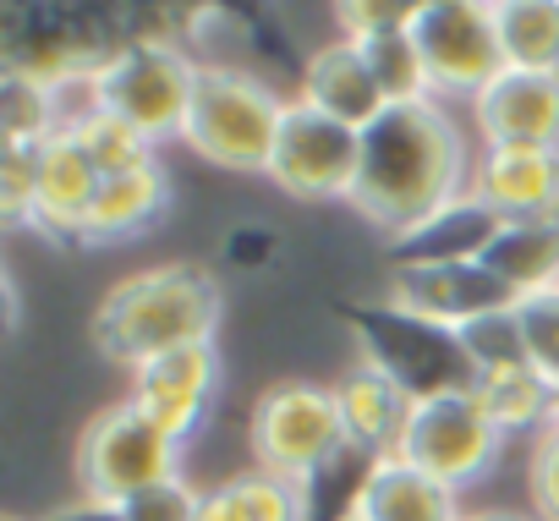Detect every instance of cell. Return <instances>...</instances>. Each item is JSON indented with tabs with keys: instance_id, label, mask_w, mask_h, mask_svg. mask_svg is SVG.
<instances>
[{
	"instance_id": "ac0fdd59",
	"label": "cell",
	"mask_w": 559,
	"mask_h": 521,
	"mask_svg": "<svg viewBox=\"0 0 559 521\" xmlns=\"http://www.w3.org/2000/svg\"><path fill=\"white\" fill-rule=\"evenodd\" d=\"M499 230H504V214H493L477 192H466L444 203L439 214H428L423 225H412L406 236H395L390 258L395 264H477Z\"/></svg>"
},
{
	"instance_id": "2e32d148",
	"label": "cell",
	"mask_w": 559,
	"mask_h": 521,
	"mask_svg": "<svg viewBox=\"0 0 559 521\" xmlns=\"http://www.w3.org/2000/svg\"><path fill=\"white\" fill-rule=\"evenodd\" d=\"M34 181H39V230L50 241H83L88 209L99 198V170L78 149V138L50 132L34 143Z\"/></svg>"
},
{
	"instance_id": "5b68a950",
	"label": "cell",
	"mask_w": 559,
	"mask_h": 521,
	"mask_svg": "<svg viewBox=\"0 0 559 521\" xmlns=\"http://www.w3.org/2000/svg\"><path fill=\"white\" fill-rule=\"evenodd\" d=\"M346 324L357 335V352L368 368L390 374L412 401L444 395V390H472V357L461 346V330L428 324L406 308L384 303H352Z\"/></svg>"
},
{
	"instance_id": "836d02e7",
	"label": "cell",
	"mask_w": 559,
	"mask_h": 521,
	"mask_svg": "<svg viewBox=\"0 0 559 521\" xmlns=\"http://www.w3.org/2000/svg\"><path fill=\"white\" fill-rule=\"evenodd\" d=\"M198 505H203V494L187 477H165V483L132 494L121 505V516L127 521H198Z\"/></svg>"
},
{
	"instance_id": "d590c367",
	"label": "cell",
	"mask_w": 559,
	"mask_h": 521,
	"mask_svg": "<svg viewBox=\"0 0 559 521\" xmlns=\"http://www.w3.org/2000/svg\"><path fill=\"white\" fill-rule=\"evenodd\" d=\"M198 521H252V510H247V499L236 494V483H219V488L203 494Z\"/></svg>"
},
{
	"instance_id": "e0dca14e",
	"label": "cell",
	"mask_w": 559,
	"mask_h": 521,
	"mask_svg": "<svg viewBox=\"0 0 559 521\" xmlns=\"http://www.w3.org/2000/svg\"><path fill=\"white\" fill-rule=\"evenodd\" d=\"M302 99L319 105V110H330L335 121L357 127V132H368L390 110V99H384V88H379V78H373V67H368V56H362L357 39H330L324 50L308 56V67H302Z\"/></svg>"
},
{
	"instance_id": "d4e9b609",
	"label": "cell",
	"mask_w": 559,
	"mask_h": 521,
	"mask_svg": "<svg viewBox=\"0 0 559 521\" xmlns=\"http://www.w3.org/2000/svg\"><path fill=\"white\" fill-rule=\"evenodd\" d=\"M384 99L390 105H417V99H433V83H428V67H423V50L412 39V28H390V34H373V39H357Z\"/></svg>"
},
{
	"instance_id": "4fadbf2b",
	"label": "cell",
	"mask_w": 559,
	"mask_h": 521,
	"mask_svg": "<svg viewBox=\"0 0 559 521\" xmlns=\"http://www.w3.org/2000/svg\"><path fill=\"white\" fill-rule=\"evenodd\" d=\"M214 390H219V352L214 341H198V346H176L165 357H148L132 368V406L159 423L170 439H192L203 423H209V406H214Z\"/></svg>"
},
{
	"instance_id": "8992f818",
	"label": "cell",
	"mask_w": 559,
	"mask_h": 521,
	"mask_svg": "<svg viewBox=\"0 0 559 521\" xmlns=\"http://www.w3.org/2000/svg\"><path fill=\"white\" fill-rule=\"evenodd\" d=\"M192 88H198V61L187 56V45L170 39H132L99 67V105L121 116L132 132H143L154 149L170 138L181 143Z\"/></svg>"
},
{
	"instance_id": "1f68e13d",
	"label": "cell",
	"mask_w": 559,
	"mask_h": 521,
	"mask_svg": "<svg viewBox=\"0 0 559 521\" xmlns=\"http://www.w3.org/2000/svg\"><path fill=\"white\" fill-rule=\"evenodd\" d=\"M461 346L472 357V379L488 374V368H510V363H526V346H521V330H515V313H488L477 324L461 330Z\"/></svg>"
},
{
	"instance_id": "30bf717a",
	"label": "cell",
	"mask_w": 559,
	"mask_h": 521,
	"mask_svg": "<svg viewBox=\"0 0 559 521\" xmlns=\"http://www.w3.org/2000/svg\"><path fill=\"white\" fill-rule=\"evenodd\" d=\"M357 170H362V132L297 94L286 116H280L263 176L286 198H346L352 203Z\"/></svg>"
},
{
	"instance_id": "8d00e7d4",
	"label": "cell",
	"mask_w": 559,
	"mask_h": 521,
	"mask_svg": "<svg viewBox=\"0 0 559 521\" xmlns=\"http://www.w3.org/2000/svg\"><path fill=\"white\" fill-rule=\"evenodd\" d=\"M50 521H127V516H121V505H94V499H83V505H72V510H61V516H50Z\"/></svg>"
},
{
	"instance_id": "83f0119b",
	"label": "cell",
	"mask_w": 559,
	"mask_h": 521,
	"mask_svg": "<svg viewBox=\"0 0 559 521\" xmlns=\"http://www.w3.org/2000/svg\"><path fill=\"white\" fill-rule=\"evenodd\" d=\"M510 313H515V330H521L526 363L559 390V286H543V292L515 297Z\"/></svg>"
},
{
	"instance_id": "4dcf8cb0",
	"label": "cell",
	"mask_w": 559,
	"mask_h": 521,
	"mask_svg": "<svg viewBox=\"0 0 559 521\" xmlns=\"http://www.w3.org/2000/svg\"><path fill=\"white\" fill-rule=\"evenodd\" d=\"M330 7H335L341 39H373L390 28H412L433 0H330Z\"/></svg>"
},
{
	"instance_id": "4316f807",
	"label": "cell",
	"mask_w": 559,
	"mask_h": 521,
	"mask_svg": "<svg viewBox=\"0 0 559 521\" xmlns=\"http://www.w3.org/2000/svg\"><path fill=\"white\" fill-rule=\"evenodd\" d=\"M0 127H7V143H39L56 132V99H50V83L34 78V72H12L7 67V83H0Z\"/></svg>"
},
{
	"instance_id": "5bb4252c",
	"label": "cell",
	"mask_w": 559,
	"mask_h": 521,
	"mask_svg": "<svg viewBox=\"0 0 559 521\" xmlns=\"http://www.w3.org/2000/svg\"><path fill=\"white\" fill-rule=\"evenodd\" d=\"M472 127L499 149H559V72L504 67L472 99Z\"/></svg>"
},
{
	"instance_id": "6da1fadb",
	"label": "cell",
	"mask_w": 559,
	"mask_h": 521,
	"mask_svg": "<svg viewBox=\"0 0 559 521\" xmlns=\"http://www.w3.org/2000/svg\"><path fill=\"white\" fill-rule=\"evenodd\" d=\"M472 143L444 99L390 105L362 132V170L352 187V209L379 225L390 241L439 214L444 203L472 192Z\"/></svg>"
},
{
	"instance_id": "3957f363",
	"label": "cell",
	"mask_w": 559,
	"mask_h": 521,
	"mask_svg": "<svg viewBox=\"0 0 559 521\" xmlns=\"http://www.w3.org/2000/svg\"><path fill=\"white\" fill-rule=\"evenodd\" d=\"M286 105L292 99L252 67H198L181 143L219 170H258L263 176Z\"/></svg>"
},
{
	"instance_id": "cb8c5ba5",
	"label": "cell",
	"mask_w": 559,
	"mask_h": 521,
	"mask_svg": "<svg viewBox=\"0 0 559 521\" xmlns=\"http://www.w3.org/2000/svg\"><path fill=\"white\" fill-rule=\"evenodd\" d=\"M472 395L488 406V417L515 434V428H543L554 412V384L532 368V363H510V368H488L472 379Z\"/></svg>"
},
{
	"instance_id": "74e56055",
	"label": "cell",
	"mask_w": 559,
	"mask_h": 521,
	"mask_svg": "<svg viewBox=\"0 0 559 521\" xmlns=\"http://www.w3.org/2000/svg\"><path fill=\"white\" fill-rule=\"evenodd\" d=\"M461 521H537V516H521V510H472Z\"/></svg>"
},
{
	"instance_id": "d6a6232c",
	"label": "cell",
	"mask_w": 559,
	"mask_h": 521,
	"mask_svg": "<svg viewBox=\"0 0 559 521\" xmlns=\"http://www.w3.org/2000/svg\"><path fill=\"white\" fill-rule=\"evenodd\" d=\"M526 499L537 521H559V428L543 423L526 455Z\"/></svg>"
},
{
	"instance_id": "603a6c76",
	"label": "cell",
	"mask_w": 559,
	"mask_h": 521,
	"mask_svg": "<svg viewBox=\"0 0 559 521\" xmlns=\"http://www.w3.org/2000/svg\"><path fill=\"white\" fill-rule=\"evenodd\" d=\"M504 67L559 72V0H493Z\"/></svg>"
},
{
	"instance_id": "7a4b0ae2",
	"label": "cell",
	"mask_w": 559,
	"mask_h": 521,
	"mask_svg": "<svg viewBox=\"0 0 559 521\" xmlns=\"http://www.w3.org/2000/svg\"><path fill=\"white\" fill-rule=\"evenodd\" d=\"M219 313H225L219 275L209 264H192V258H176V264H154V270H138V275L116 281L99 297L94 346L110 363L138 368V363L165 357L176 346L214 341Z\"/></svg>"
},
{
	"instance_id": "484cf974",
	"label": "cell",
	"mask_w": 559,
	"mask_h": 521,
	"mask_svg": "<svg viewBox=\"0 0 559 521\" xmlns=\"http://www.w3.org/2000/svg\"><path fill=\"white\" fill-rule=\"evenodd\" d=\"M67 138H78V149L94 159V170L99 176H127V170H143V165H159V154H154V143L143 138V132H132L121 116H110V110H94L88 121H78Z\"/></svg>"
},
{
	"instance_id": "9a60e30c",
	"label": "cell",
	"mask_w": 559,
	"mask_h": 521,
	"mask_svg": "<svg viewBox=\"0 0 559 521\" xmlns=\"http://www.w3.org/2000/svg\"><path fill=\"white\" fill-rule=\"evenodd\" d=\"M472 192L504 220H559V149H499L483 143Z\"/></svg>"
},
{
	"instance_id": "f546056e",
	"label": "cell",
	"mask_w": 559,
	"mask_h": 521,
	"mask_svg": "<svg viewBox=\"0 0 559 521\" xmlns=\"http://www.w3.org/2000/svg\"><path fill=\"white\" fill-rule=\"evenodd\" d=\"M0 220L12 230H39V181H34V143H7L0 154Z\"/></svg>"
},
{
	"instance_id": "277c9868",
	"label": "cell",
	"mask_w": 559,
	"mask_h": 521,
	"mask_svg": "<svg viewBox=\"0 0 559 521\" xmlns=\"http://www.w3.org/2000/svg\"><path fill=\"white\" fill-rule=\"evenodd\" d=\"M7 67L45 83L99 72L121 45H132L116 0H7Z\"/></svg>"
},
{
	"instance_id": "7402d4cb",
	"label": "cell",
	"mask_w": 559,
	"mask_h": 521,
	"mask_svg": "<svg viewBox=\"0 0 559 521\" xmlns=\"http://www.w3.org/2000/svg\"><path fill=\"white\" fill-rule=\"evenodd\" d=\"M483 264L515 297L559 286V220H504V230L483 252Z\"/></svg>"
},
{
	"instance_id": "d6986e66",
	"label": "cell",
	"mask_w": 559,
	"mask_h": 521,
	"mask_svg": "<svg viewBox=\"0 0 559 521\" xmlns=\"http://www.w3.org/2000/svg\"><path fill=\"white\" fill-rule=\"evenodd\" d=\"M330 390H335L341 428H346V445H352V450H362V455H373V461H384V455L401 450V434H406V417H412V395H406L390 374L357 363V368L341 374V384H330Z\"/></svg>"
},
{
	"instance_id": "52a82bcc",
	"label": "cell",
	"mask_w": 559,
	"mask_h": 521,
	"mask_svg": "<svg viewBox=\"0 0 559 521\" xmlns=\"http://www.w3.org/2000/svg\"><path fill=\"white\" fill-rule=\"evenodd\" d=\"M181 439H170L159 423H148L132 401L105 406L99 417H88L83 439H78V483L83 499L94 505H127L132 494L181 477Z\"/></svg>"
},
{
	"instance_id": "ba28073f",
	"label": "cell",
	"mask_w": 559,
	"mask_h": 521,
	"mask_svg": "<svg viewBox=\"0 0 559 521\" xmlns=\"http://www.w3.org/2000/svg\"><path fill=\"white\" fill-rule=\"evenodd\" d=\"M252 466L286 472L297 483H308L313 472H324L341 450H346V428H341V406L335 390L313 384V379H280L258 395L252 406Z\"/></svg>"
},
{
	"instance_id": "f1b7e54d",
	"label": "cell",
	"mask_w": 559,
	"mask_h": 521,
	"mask_svg": "<svg viewBox=\"0 0 559 521\" xmlns=\"http://www.w3.org/2000/svg\"><path fill=\"white\" fill-rule=\"evenodd\" d=\"M236 494L247 499L252 521H308V483L286 477V472H269V466H247L230 477Z\"/></svg>"
},
{
	"instance_id": "7c38bea8",
	"label": "cell",
	"mask_w": 559,
	"mask_h": 521,
	"mask_svg": "<svg viewBox=\"0 0 559 521\" xmlns=\"http://www.w3.org/2000/svg\"><path fill=\"white\" fill-rule=\"evenodd\" d=\"M384 297L395 308L428 319V324H444V330H466L488 313L515 308V292L483 264V258L477 264H395Z\"/></svg>"
},
{
	"instance_id": "e575fe53",
	"label": "cell",
	"mask_w": 559,
	"mask_h": 521,
	"mask_svg": "<svg viewBox=\"0 0 559 521\" xmlns=\"http://www.w3.org/2000/svg\"><path fill=\"white\" fill-rule=\"evenodd\" d=\"M225 258L236 270H258V264H274L280 258V230L274 225H236L230 236H225Z\"/></svg>"
},
{
	"instance_id": "8fae6325",
	"label": "cell",
	"mask_w": 559,
	"mask_h": 521,
	"mask_svg": "<svg viewBox=\"0 0 559 521\" xmlns=\"http://www.w3.org/2000/svg\"><path fill=\"white\" fill-rule=\"evenodd\" d=\"M412 39L423 50L433 99H477L499 72V28H493V0H433L412 23Z\"/></svg>"
},
{
	"instance_id": "ffe728a7",
	"label": "cell",
	"mask_w": 559,
	"mask_h": 521,
	"mask_svg": "<svg viewBox=\"0 0 559 521\" xmlns=\"http://www.w3.org/2000/svg\"><path fill=\"white\" fill-rule=\"evenodd\" d=\"M357 516L362 521H461V494L444 488L439 477H428L423 466L401 461V455H384L373 461L368 483H362V499H357Z\"/></svg>"
},
{
	"instance_id": "9c48e42d",
	"label": "cell",
	"mask_w": 559,
	"mask_h": 521,
	"mask_svg": "<svg viewBox=\"0 0 559 521\" xmlns=\"http://www.w3.org/2000/svg\"><path fill=\"white\" fill-rule=\"evenodd\" d=\"M499 450H504V428L488 417V406L472 390H444V395L412 401V417H406L395 455L461 494L493 472Z\"/></svg>"
},
{
	"instance_id": "44dd1931",
	"label": "cell",
	"mask_w": 559,
	"mask_h": 521,
	"mask_svg": "<svg viewBox=\"0 0 559 521\" xmlns=\"http://www.w3.org/2000/svg\"><path fill=\"white\" fill-rule=\"evenodd\" d=\"M170 209V176L165 165H143V170H127V176H105L99 181V198L88 209V225H83V241L88 247H110V241H132L143 230H154Z\"/></svg>"
}]
</instances>
